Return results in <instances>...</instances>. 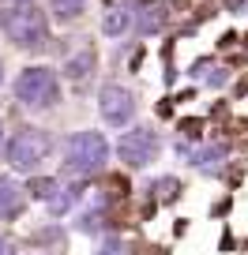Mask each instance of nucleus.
<instances>
[{"label": "nucleus", "instance_id": "nucleus-1", "mask_svg": "<svg viewBox=\"0 0 248 255\" xmlns=\"http://www.w3.org/2000/svg\"><path fill=\"white\" fill-rule=\"evenodd\" d=\"M0 30L8 34V41L19 49H45L49 45V19H45V11L30 8V4L0 11Z\"/></svg>", "mask_w": 248, "mask_h": 255}, {"label": "nucleus", "instance_id": "nucleus-2", "mask_svg": "<svg viewBox=\"0 0 248 255\" xmlns=\"http://www.w3.org/2000/svg\"><path fill=\"white\" fill-rule=\"evenodd\" d=\"M109 161V143L102 131H75L64 143V169L72 176H90Z\"/></svg>", "mask_w": 248, "mask_h": 255}, {"label": "nucleus", "instance_id": "nucleus-3", "mask_svg": "<svg viewBox=\"0 0 248 255\" xmlns=\"http://www.w3.org/2000/svg\"><path fill=\"white\" fill-rule=\"evenodd\" d=\"M56 72L45 68V64H34V68H23L15 79V98L26 105V109H53L56 102Z\"/></svg>", "mask_w": 248, "mask_h": 255}, {"label": "nucleus", "instance_id": "nucleus-4", "mask_svg": "<svg viewBox=\"0 0 248 255\" xmlns=\"http://www.w3.org/2000/svg\"><path fill=\"white\" fill-rule=\"evenodd\" d=\"M4 158H8V165L19 169V173H34V169L49 158V135L41 128H23V131H15V135L8 139Z\"/></svg>", "mask_w": 248, "mask_h": 255}, {"label": "nucleus", "instance_id": "nucleus-5", "mask_svg": "<svg viewBox=\"0 0 248 255\" xmlns=\"http://www.w3.org/2000/svg\"><path fill=\"white\" fill-rule=\"evenodd\" d=\"M154 154H158V135H154V128H132V131H124L120 143H117V158L128 169L151 165Z\"/></svg>", "mask_w": 248, "mask_h": 255}, {"label": "nucleus", "instance_id": "nucleus-6", "mask_svg": "<svg viewBox=\"0 0 248 255\" xmlns=\"http://www.w3.org/2000/svg\"><path fill=\"white\" fill-rule=\"evenodd\" d=\"M98 113H102L105 124L124 128V124H132V117H136V98H132V90L117 87V83H105L102 94H98Z\"/></svg>", "mask_w": 248, "mask_h": 255}, {"label": "nucleus", "instance_id": "nucleus-7", "mask_svg": "<svg viewBox=\"0 0 248 255\" xmlns=\"http://www.w3.org/2000/svg\"><path fill=\"white\" fill-rule=\"evenodd\" d=\"M19 207H23V188L15 180H8V176H0V222L15 218Z\"/></svg>", "mask_w": 248, "mask_h": 255}, {"label": "nucleus", "instance_id": "nucleus-8", "mask_svg": "<svg viewBox=\"0 0 248 255\" xmlns=\"http://www.w3.org/2000/svg\"><path fill=\"white\" fill-rule=\"evenodd\" d=\"M132 19H136V11H128V8H113V11H105L102 30L109 34V38H117V34L132 30Z\"/></svg>", "mask_w": 248, "mask_h": 255}, {"label": "nucleus", "instance_id": "nucleus-9", "mask_svg": "<svg viewBox=\"0 0 248 255\" xmlns=\"http://www.w3.org/2000/svg\"><path fill=\"white\" fill-rule=\"evenodd\" d=\"M49 11H53L60 23H72L87 11V0H49Z\"/></svg>", "mask_w": 248, "mask_h": 255}, {"label": "nucleus", "instance_id": "nucleus-10", "mask_svg": "<svg viewBox=\"0 0 248 255\" xmlns=\"http://www.w3.org/2000/svg\"><path fill=\"white\" fill-rule=\"evenodd\" d=\"M188 158H192V165H200V169H215L218 161L226 158V150L222 146H200V150H192Z\"/></svg>", "mask_w": 248, "mask_h": 255}, {"label": "nucleus", "instance_id": "nucleus-11", "mask_svg": "<svg viewBox=\"0 0 248 255\" xmlns=\"http://www.w3.org/2000/svg\"><path fill=\"white\" fill-rule=\"evenodd\" d=\"M49 210H53V214H64V210H72L75 207V191L72 188H56V195H49Z\"/></svg>", "mask_w": 248, "mask_h": 255}, {"label": "nucleus", "instance_id": "nucleus-12", "mask_svg": "<svg viewBox=\"0 0 248 255\" xmlns=\"http://www.w3.org/2000/svg\"><path fill=\"white\" fill-rule=\"evenodd\" d=\"M90 64H94V53H83V56H75V60H68V64H64V72L72 75V79H83Z\"/></svg>", "mask_w": 248, "mask_h": 255}, {"label": "nucleus", "instance_id": "nucleus-13", "mask_svg": "<svg viewBox=\"0 0 248 255\" xmlns=\"http://www.w3.org/2000/svg\"><path fill=\"white\" fill-rule=\"evenodd\" d=\"M0 255H11V244H8V240H0Z\"/></svg>", "mask_w": 248, "mask_h": 255}, {"label": "nucleus", "instance_id": "nucleus-14", "mask_svg": "<svg viewBox=\"0 0 248 255\" xmlns=\"http://www.w3.org/2000/svg\"><path fill=\"white\" fill-rule=\"evenodd\" d=\"M11 4H30V0H11Z\"/></svg>", "mask_w": 248, "mask_h": 255}, {"label": "nucleus", "instance_id": "nucleus-15", "mask_svg": "<svg viewBox=\"0 0 248 255\" xmlns=\"http://www.w3.org/2000/svg\"><path fill=\"white\" fill-rule=\"evenodd\" d=\"M0 83H4V64H0Z\"/></svg>", "mask_w": 248, "mask_h": 255}, {"label": "nucleus", "instance_id": "nucleus-16", "mask_svg": "<svg viewBox=\"0 0 248 255\" xmlns=\"http://www.w3.org/2000/svg\"><path fill=\"white\" fill-rule=\"evenodd\" d=\"M0 139H4V128H0Z\"/></svg>", "mask_w": 248, "mask_h": 255}]
</instances>
